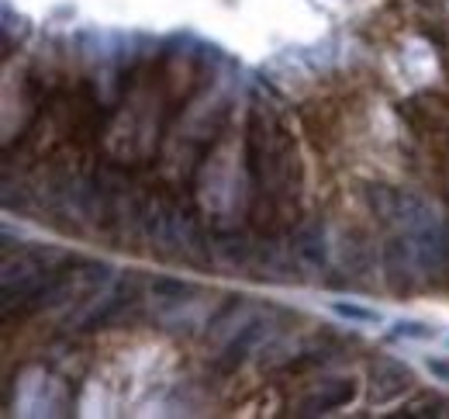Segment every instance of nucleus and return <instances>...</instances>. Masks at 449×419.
Masks as SVG:
<instances>
[{
    "instance_id": "20e7f679",
    "label": "nucleus",
    "mask_w": 449,
    "mask_h": 419,
    "mask_svg": "<svg viewBox=\"0 0 449 419\" xmlns=\"http://www.w3.org/2000/svg\"><path fill=\"white\" fill-rule=\"evenodd\" d=\"M391 336L394 340H432V326H425V322H397Z\"/></svg>"
},
{
    "instance_id": "39448f33",
    "label": "nucleus",
    "mask_w": 449,
    "mask_h": 419,
    "mask_svg": "<svg viewBox=\"0 0 449 419\" xmlns=\"http://www.w3.org/2000/svg\"><path fill=\"white\" fill-rule=\"evenodd\" d=\"M332 309L342 315V319H353V322H380V312H373V309H359V305H353V302H336Z\"/></svg>"
},
{
    "instance_id": "f03ea898",
    "label": "nucleus",
    "mask_w": 449,
    "mask_h": 419,
    "mask_svg": "<svg viewBox=\"0 0 449 419\" xmlns=\"http://www.w3.org/2000/svg\"><path fill=\"white\" fill-rule=\"evenodd\" d=\"M370 381H373V388H370L373 406H387V402L401 399V395L415 385L411 371H408L404 364H397V360H380V364H373Z\"/></svg>"
},
{
    "instance_id": "f257e3e1",
    "label": "nucleus",
    "mask_w": 449,
    "mask_h": 419,
    "mask_svg": "<svg viewBox=\"0 0 449 419\" xmlns=\"http://www.w3.org/2000/svg\"><path fill=\"white\" fill-rule=\"evenodd\" d=\"M353 399H356V381L353 378H336V381H325L322 388L308 392L294 406V413L297 416H322V413H336V409L349 406Z\"/></svg>"
},
{
    "instance_id": "7ed1b4c3",
    "label": "nucleus",
    "mask_w": 449,
    "mask_h": 419,
    "mask_svg": "<svg viewBox=\"0 0 449 419\" xmlns=\"http://www.w3.org/2000/svg\"><path fill=\"white\" fill-rule=\"evenodd\" d=\"M263 333H267V322L260 319V315H253V319H246L242 322V329L235 326V333L228 336V343H225V350H221V360H218V367L221 371H235L242 360H246V353L263 340Z\"/></svg>"
}]
</instances>
